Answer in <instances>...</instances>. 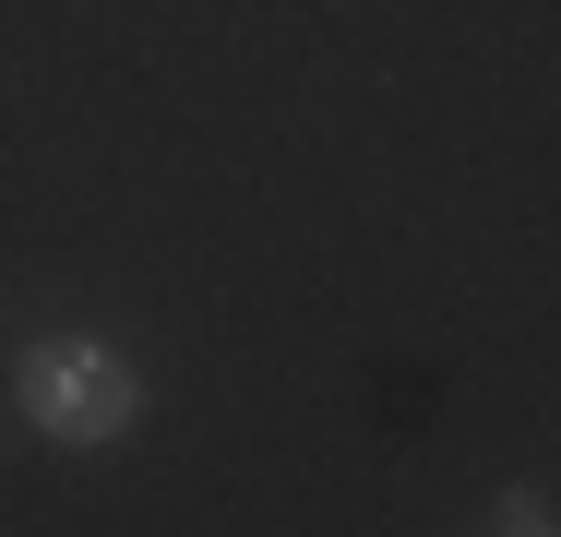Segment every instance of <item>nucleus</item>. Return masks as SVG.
<instances>
[{"instance_id": "1", "label": "nucleus", "mask_w": 561, "mask_h": 537, "mask_svg": "<svg viewBox=\"0 0 561 537\" xmlns=\"http://www.w3.org/2000/svg\"><path fill=\"white\" fill-rule=\"evenodd\" d=\"M12 419L60 454H108L144 430V370L108 334H36V346H12Z\"/></svg>"}, {"instance_id": "2", "label": "nucleus", "mask_w": 561, "mask_h": 537, "mask_svg": "<svg viewBox=\"0 0 561 537\" xmlns=\"http://www.w3.org/2000/svg\"><path fill=\"white\" fill-rule=\"evenodd\" d=\"M502 537H550V502H514V514H502Z\"/></svg>"}]
</instances>
